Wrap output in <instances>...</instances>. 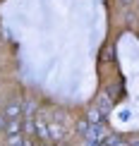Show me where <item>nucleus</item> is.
Wrapping results in <instances>:
<instances>
[{"label": "nucleus", "mask_w": 139, "mask_h": 146, "mask_svg": "<svg viewBox=\"0 0 139 146\" xmlns=\"http://www.w3.org/2000/svg\"><path fill=\"white\" fill-rule=\"evenodd\" d=\"M5 115H7V117H12V120H15L17 115H19V103H17V101H12L10 106L5 108Z\"/></svg>", "instance_id": "f257e3e1"}, {"label": "nucleus", "mask_w": 139, "mask_h": 146, "mask_svg": "<svg viewBox=\"0 0 139 146\" xmlns=\"http://www.w3.org/2000/svg\"><path fill=\"white\" fill-rule=\"evenodd\" d=\"M17 132H19V122L12 120V122L7 125V134H10V137H17Z\"/></svg>", "instance_id": "f03ea898"}, {"label": "nucleus", "mask_w": 139, "mask_h": 146, "mask_svg": "<svg viewBox=\"0 0 139 146\" xmlns=\"http://www.w3.org/2000/svg\"><path fill=\"white\" fill-rule=\"evenodd\" d=\"M10 146H29V144L22 141V137L17 134V137H10Z\"/></svg>", "instance_id": "7ed1b4c3"}, {"label": "nucleus", "mask_w": 139, "mask_h": 146, "mask_svg": "<svg viewBox=\"0 0 139 146\" xmlns=\"http://www.w3.org/2000/svg\"><path fill=\"white\" fill-rule=\"evenodd\" d=\"M0 127H3V115H0Z\"/></svg>", "instance_id": "20e7f679"}]
</instances>
